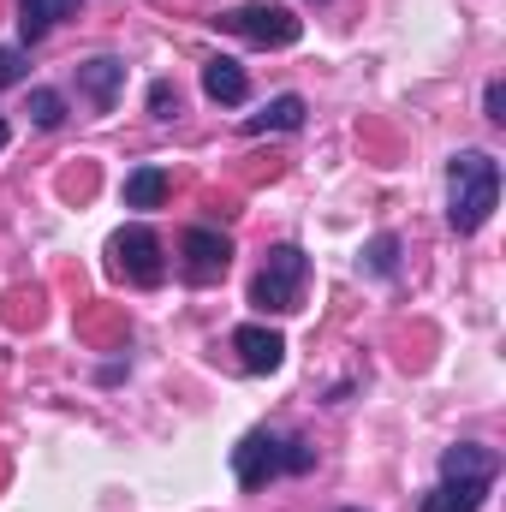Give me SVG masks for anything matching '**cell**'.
<instances>
[{
    "label": "cell",
    "instance_id": "8fae6325",
    "mask_svg": "<svg viewBox=\"0 0 506 512\" xmlns=\"http://www.w3.org/2000/svg\"><path fill=\"white\" fill-rule=\"evenodd\" d=\"M489 489H495V483H447V477H441V483L417 501V512H483Z\"/></svg>",
    "mask_w": 506,
    "mask_h": 512
},
{
    "label": "cell",
    "instance_id": "ffe728a7",
    "mask_svg": "<svg viewBox=\"0 0 506 512\" xmlns=\"http://www.w3.org/2000/svg\"><path fill=\"white\" fill-rule=\"evenodd\" d=\"M6 137H12V131H6V120H0V149H6Z\"/></svg>",
    "mask_w": 506,
    "mask_h": 512
},
{
    "label": "cell",
    "instance_id": "9a60e30c",
    "mask_svg": "<svg viewBox=\"0 0 506 512\" xmlns=\"http://www.w3.org/2000/svg\"><path fill=\"white\" fill-rule=\"evenodd\" d=\"M60 120H66V96L60 90H30V126L54 131Z\"/></svg>",
    "mask_w": 506,
    "mask_h": 512
},
{
    "label": "cell",
    "instance_id": "8992f818",
    "mask_svg": "<svg viewBox=\"0 0 506 512\" xmlns=\"http://www.w3.org/2000/svg\"><path fill=\"white\" fill-rule=\"evenodd\" d=\"M227 262H233V239L227 233H215V227H185L179 233V274L191 286H215L227 274Z\"/></svg>",
    "mask_w": 506,
    "mask_h": 512
},
{
    "label": "cell",
    "instance_id": "d6986e66",
    "mask_svg": "<svg viewBox=\"0 0 506 512\" xmlns=\"http://www.w3.org/2000/svg\"><path fill=\"white\" fill-rule=\"evenodd\" d=\"M483 114H489L495 126H506V84H489V90H483Z\"/></svg>",
    "mask_w": 506,
    "mask_h": 512
},
{
    "label": "cell",
    "instance_id": "7c38bea8",
    "mask_svg": "<svg viewBox=\"0 0 506 512\" xmlns=\"http://www.w3.org/2000/svg\"><path fill=\"white\" fill-rule=\"evenodd\" d=\"M84 0H18V36L24 42H42L60 18H72Z\"/></svg>",
    "mask_w": 506,
    "mask_h": 512
},
{
    "label": "cell",
    "instance_id": "44dd1931",
    "mask_svg": "<svg viewBox=\"0 0 506 512\" xmlns=\"http://www.w3.org/2000/svg\"><path fill=\"white\" fill-rule=\"evenodd\" d=\"M346 512H358V507H346Z\"/></svg>",
    "mask_w": 506,
    "mask_h": 512
},
{
    "label": "cell",
    "instance_id": "9c48e42d",
    "mask_svg": "<svg viewBox=\"0 0 506 512\" xmlns=\"http://www.w3.org/2000/svg\"><path fill=\"white\" fill-rule=\"evenodd\" d=\"M203 96L221 102V108H245V102H251V78H245V66H239L233 54L203 60Z\"/></svg>",
    "mask_w": 506,
    "mask_h": 512
},
{
    "label": "cell",
    "instance_id": "7a4b0ae2",
    "mask_svg": "<svg viewBox=\"0 0 506 512\" xmlns=\"http://www.w3.org/2000/svg\"><path fill=\"white\" fill-rule=\"evenodd\" d=\"M316 471V447L304 435H268V429H251L239 447H233V477L239 489H268L274 477H304Z\"/></svg>",
    "mask_w": 506,
    "mask_h": 512
},
{
    "label": "cell",
    "instance_id": "52a82bcc",
    "mask_svg": "<svg viewBox=\"0 0 506 512\" xmlns=\"http://www.w3.org/2000/svg\"><path fill=\"white\" fill-rule=\"evenodd\" d=\"M233 352H239V370H245V376H274V370L286 364V340H280L274 328H262V322L233 328Z\"/></svg>",
    "mask_w": 506,
    "mask_h": 512
},
{
    "label": "cell",
    "instance_id": "277c9868",
    "mask_svg": "<svg viewBox=\"0 0 506 512\" xmlns=\"http://www.w3.org/2000/svg\"><path fill=\"white\" fill-rule=\"evenodd\" d=\"M215 24L233 30V36H245V42H256V48H292V42L304 36V18H292L286 6H268V0L233 6V12H221Z\"/></svg>",
    "mask_w": 506,
    "mask_h": 512
},
{
    "label": "cell",
    "instance_id": "30bf717a",
    "mask_svg": "<svg viewBox=\"0 0 506 512\" xmlns=\"http://www.w3.org/2000/svg\"><path fill=\"white\" fill-rule=\"evenodd\" d=\"M78 90L108 114V108L120 102V90H126V66H120V60H108V54H96V60H84V66H78Z\"/></svg>",
    "mask_w": 506,
    "mask_h": 512
},
{
    "label": "cell",
    "instance_id": "5b68a950",
    "mask_svg": "<svg viewBox=\"0 0 506 512\" xmlns=\"http://www.w3.org/2000/svg\"><path fill=\"white\" fill-rule=\"evenodd\" d=\"M108 256H114V274L131 280V286H161L167 280V256H161L155 227H120L108 239Z\"/></svg>",
    "mask_w": 506,
    "mask_h": 512
},
{
    "label": "cell",
    "instance_id": "5bb4252c",
    "mask_svg": "<svg viewBox=\"0 0 506 512\" xmlns=\"http://www.w3.org/2000/svg\"><path fill=\"white\" fill-rule=\"evenodd\" d=\"M167 203V173L161 167H131L126 173V209H161Z\"/></svg>",
    "mask_w": 506,
    "mask_h": 512
},
{
    "label": "cell",
    "instance_id": "2e32d148",
    "mask_svg": "<svg viewBox=\"0 0 506 512\" xmlns=\"http://www.w3.org/2000/svg\"><path fill=\"white\" fill-rule=\"evenodd\" d=\"M24 72H30V54L24 48H0V90H18Z\"/></svg>",
    "mask_w": 506,
    "mask_h": 512
},
{
    "label": "cell",
    "instance_id": "3957f363",
    "mask_svg": "<svg viewBox=\"0 0 506 512\" xmlns=\"http://www.w3.org/2000/svg\"><path fill=\"white\" fill-rule=\"evenodd\" d=\"M304 286H310V256L298 251V245H274L251 280V304L262 316L268 310L274 316H292V310H304Z\"/></svg>",
    "mask_w": 506,
    "mask_h": 512
},
{
    "label": "cell",
    "instance_id": "4fadbf2b",
    "mask_svg": "<svg viewBox=\"0 0 506 512\" xmlns=\"http://www.w3.org/2000/svg\"><path fill=\"white\" fill-rule=\"evenodd\" d=\"M298 126H304V96H274L262 114H251V120H245V131H251V137H262V131H298Z\"/></svg>",
    "mask_w": 506,
    "mask_h": 512
},
{
    "label": "cell",
    "instance_id": "e0dca14e",
    "mask_svg": "<svg viewBox=\"0 0 506 512\" xmlns=\"http://www.w3.org/2000/svg\"><path fill=\"white\" fill-rule=\"evenodd\" d=\"M149 114H155V120H173V114H179V90H173L167 78L149 84Z\"/></svg>",
    "mask_w": 506,
    "mask_h": 512
},
{
    "label": "cell",
    "instance_id": "ac0fdd59",
    "mask_svg": "<svg viewBox=\"0 0 506 512\" xmlns=\"http://www.w3.org/2000/svg\"><path fill=\"white\" fill-rule=\"evenodd\" d=\"M393 262H399V239L381 233L376 245H370V274H393Z\"/></svg>",
    "mask_w": 506,
    "mask_h": 512
},
{
    "label": "cell",
    "instance_id": "ba28073f",
    "mask_svg": "<svg viewBox=\"0 0 506 512\" xmlns=\"http://www.w3.org/2000/svg\"><path fill=\"white\" fill-rule=\"evenodd\" d=\"M441 477L447 483H495L501 477V453L483 447V441H459L441 453Z\"/></svg>",
    "mask_w": 506,
    "mask_h": 512
},
{
    "label": "cell",
    "instance_id": "6da1fadb",
    "mask_svg": "<svg viewBox=\"0 0 506 512\" xmlns=\"http://www.w3.org/2000/svg\"><path fill=\"white\" fill-rule=\"evenodd\" d=\"M495 203H501V161L489 149H459L447 161V227L453 233H483Z\"/></svg>",
    "mask_w": 506,
    "mask_h": 512
}]
</instances>
